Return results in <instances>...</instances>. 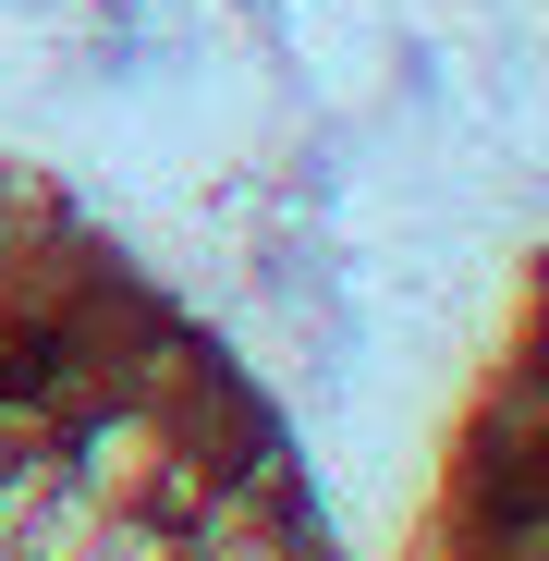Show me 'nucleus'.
Segmentation results:
<instances>
[{
	"label": "nucleus",
	"mask_w": 549,
	"mask_h": 561,
	"mask_svg": "<svg viewBox=\"0 0 549 561\" xmlns=\"http://www.w3.org/2000/svg\"><path fill=\"white\" fill-rule=\"evenodd\" d=\"M0 561H342L232 342L0 159Z\"/></svg>",
	"instance_id": "obj_1"
},
{
	"label": "nucleus",
	"mask_w": 549,
	"mask_h": 561,
	"mask_svg": "<svg viewBox=\"0 0 549 561\" xmlns=\"http://www.w3.org/2000/svg\"><path fill=\"white\" fill-rule=\"evenodd\" d=\"M403 561H549V244L525 256L477 379L439 427Z\"/></svg>",
	"instance_id": "obj_2"
}]
</instances>
